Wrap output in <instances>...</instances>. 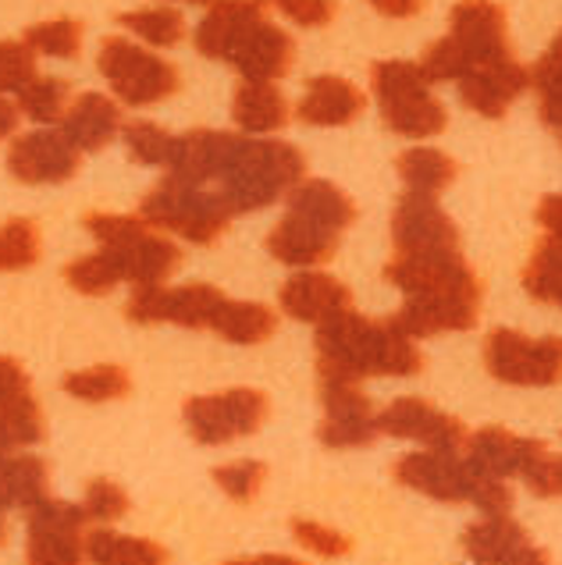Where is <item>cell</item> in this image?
<instances>
[{
    "mask_svg": "<svg viewBox=\"0 0 562 565\" xmlns=\"http://www.w3.org/2000/svg\"><path fill=\"white\" fill-rule=\"evenodd\" d=\"M399 292H406V306L389 324L403 331L413 342L442 331H470L477 324L485 285L474 267L459 253H435V256H392L384 267Z\"/></svg>",
    "mask_w": 562,
    "mask_h": 565,
    "instance_id": "cell-1",
    "label": "cell"
},
{
    "mask_svg": "<svg viewBox=\"0 0 562 565\" xmlns=\"http://www.w3.org/2000/svg\"><path fill=\"white\" fill-rule=\"evenodd\" d=\"M424 370L421 345L395 331L389 320H367L342 310L317 324V377L349 381L363 377H413Z\"/></svg>",
    "mask_w": 562,
    "mask_h": 565,
    "instance_id": "cell-2",
    "label": "cell"
},
{
    "mask_svg": "<svg viewBox=\"0 0 562 565\" xmlns=\"http://www.w3.org/2000/svg\"><path fill=\"white\" fill-rule=\"evenodd\" d=\"M303 171H307V157H303L293 142L243 139V147H238L229 171L221 174L214 192L229 203L232 217L253 214V210L271 206L296 182H303Z\"/></svg>",
    "mask_w": 562,
    "mask_h": 565,
    "instance_id": "cell-3",
    "label": "cell"
},
{
    "mask_svg": "<svg viewBox=\"0 0 562 565\" xmlns=\"http://www.w3.org/2000/svg\"><path fill=\"white\" fill-rule=\"evenodd\" d=\"M89 235L100 249L115 256L121 281L132 285H165L182 267V249L168 235L150 228L142 217L128 214H86Z\"/></svg>",
    "mask_w": 562,
    "mask_h": 565,
    "instance_id": "cell-4",
    "label": "cell"
},
{
    "mask_svg": "<svg viewBox=\"0 0 562 565\" xmlns=\"http://www.w3.org/2000/svg\"><path fill=\"white\" fill-rule=\"evenodd\" d=\"M381 118L403 139H435L445 132L448 115L431 93V78L413 61H378L371 68Z\"/></svg>",
    "mask_w": 562,
    "mask_h": 565,
    "instance_id": "cell-5",
    "label": "cell"
},
{
    "mask_svg": "<svg viewBox=\"0 0 562 565\" xmlns=\"http://www.w3.org/2000/svg\"><path fill=\"white\" fill-rule=\"evenodd\" d=\"M142 221L157 232H174L192 246H214L232 221V210L214 189L189 185L179 179L157 182L139 206Z\"/></svg>",
    "mask_w": 562,
    "mask_h": 565,
    "instance_id": "cell-6",
    "label": "cell"
},
{
    "mask_svg": "<svg viewBox=\"0 0 562 565\" xmlns=\"http://www.w3.org/2000/svg\"><path fill=\"white\" fill-rule=\"evenodd\" d=\"M96 68L128 107H153L179 93V68L125 36H107L100 43Z\"/></svg>",
    "mask_w": 562,
    "mask_h": 565,
    "instance_id": "cell-7",
    "label": "cell"
},
{
    "mask_svg": "<svg viewBox=\"0 0 562 565\" xmlns=\"http://www.w3.org/2000/svg\"><path fill=\"white\" fill-rule=\"evenodd\" d=\"M271 402L256 387H232L221 395H197L185 402V427L200 445H229L238 438H250L264 427Z\"/></svg>",
    "mask_w": 562,
    "mask_h": 565,
    "instance_id": "cell-8",
    "label": "cell"
},
{
    "mask_svg": "<svg viewBox=\"0 0 562 565\" xmlns=\"http://www.w3.org/2000/svg\"><path fill=\"white\" fill-rule=\"evenodd\" d=\"M485 363L502 384L549 387L559 381L562 345L559 338H527L512 328H495L485 342Z\"/></svg>",
    "mask_w": 562,
    "mask_h": 565,
    "instance_id": "cell-9",
    "label": "cell"
},
{
    "mask_svg": "<svg viewBox=\"0 0 562 565\" xmlns=\"http://www.w3.org/2000/svg\"><path fill=\"white\" fill-rule=\"evenodd\" d=\"M224 296L218 285H136L125 313L132 324H179V328H211L218 310L224 306Z\"/></svg>",
    "mask_w": 562,
    "mask_h": 565,
    "instance_id": "cell-10",
    "label": "cell"
},
{
    "mask_svg": "<svg viewBox=\"0 0 562 565\" xmlns=\"http://www.w3.org/2000/svg\"><path fill=\"white\" fill-rule=\"evenodd\" d=\"M83 526H86L83 505L57 502V498H43V502L29 505V541H25L29 565H83L86 562Z\"/></svg>",
    "mask_w": 562,
    "mask_h": 565,
    "instance_id": "cell-11",
    "label": "cell"
},
{
    "mask_svg": "<svg viewBox=\"0 0 562 565\" xmlns=\"http://www.w3.org/2000/svg\"><path fill=\"white\" fill-rule=\"evenodd\" d=\"M448 25H453L448 40H453L463 54V75L517 57V51H512V43H509L506 11L495 4V0H459L453 14H448Z\"/></svg>",
    "mask_w": 562,
    "mask_h": 565,
    "instance_id": "cell-12",
    "label": "cell"
},
{
    "mask_svg": "<svg viewBox=\"0 0 562 565\" xmlns=\"http://www.w3.org/2000/svg\"><path fill=\"white\" fill-rule=\"evenodd\" d=\"M392 242L399 256L459 253V228L431 196L406 192L392 214Z\"/></svg>",
    "mask_w": 562,
    "mask_h": 565,
    "instance_id": "cell-13",
    "label": "cell"
},
{
    "mask_svg": "<svg viewBox=\"0 0 562 565\" xmlns=\"http://www.w3.org/2000/svg\"><path fill=\"white\" fill-rule=\"evenodd\" d=\"M395 480L410 491H421L427 498L445 505L456 502H470V488H474V470L467 459H459V451H445V448H424V451H410L395 466H392Z\"/></svg>",
    "mask_w": 562,
    "mask_h": 565,
    "instance_id": "cell-14",
    "label": "cell"
},
{
    "mask_svg": "<svg viewBox=\"0 0 562 565\" xmlns=\"http://www.w3.org/2000/svg\"><path fill=\"white\" fill-rule=\"evenodd\" d=\"M78 164L83 153L64 139V132H51V128L19 136L8 150V171L25 185H61L78 171Z\"/></svg>",
    "mask_w": 562,
    "mask_h": 565,
    "instance_id": "cell-15",
    "label": "cell"
},
{
    "mask_svg": "<svg viewBox=\"0 0 562 565\" xmlns=\"http://www.w3.org/2000/svg\"><path fill=\"white\" fill-rule=\"evenodd\" d=\"M378 434L421 441L427 448H445V451H459L463 441H467V427H463L456 416L435 409L431 402L416 395L395 398L392 406L378 416Z\"/></svg>",
    "mask_w": 562,
    "mask_h": 565,
    "instance_id": "cell-16",
    "label": "cell"
},
{
    "mask_svg": "<svg viewBox=\"0 0 562 565\" xmlns=\"http://www.w3.org/2000/svg\"><path fill=\"white\" fill-rule=\"evenodd\" d=\"M243 139L246 136L218 132V128H192V132L179 136V142H174V157L168 164L171 179L214 189L235 160L238 147H243Z\"/></svg>",
    "mask_w": 562,
    "mask_h": 565,
    "instance_id": "cell-17",
    "label": "cell"
},
{
    "mask_svg": "<svg viewBox=\"0 0 562 565\" xmlns=\"http://www.w3.org/2000/svg\"><path fill=\"white\" fill-rule=\"evenodd\" d=\"M463 448H467V466L474 473L499 477V480L523 477L527 466L549 451L541 441L520 438V434H512L506 427H480L477 434H467Z\"/></svg>",
    "mask_w": 562,
    "mask_h": 565,
    "instance_id": "cell-18",
    "label": "cell"
},
{
    "mask_svg": "<svg viewBox=\"0 0 562 565\" xmlns=\"http://www.w3.org/2000/svg\"><path fill=\"white\" fill-rule=\"evenodd\" d=\"M293 57H296L293 36L271 22L253 25L229 54L235 72L243 75L246 83H278V78H285L288 68H293Z\"/></svg>",
    "mask_w": 562,
    "mask_h": 565,
    "instance_id": "cell-19",
    "label": "cell"
},
{
    "mask_svg": "<svg viewBox=\"0 0 562 565\" xmlns=\"http://www.w3.org/2000/svg\"><path fill=\"white\" fill-rule=\"evenodd\" d=\"M339 242H342V232L325 228V224H317L310 217H299L288 210V214L275 224V232H271L267 249L282 264L320 267L339 253Z\"/></svg>",
    "mask_w": 562,
    "mask_h": 565,
    "instance_id": "cell-20",
    "label": "cell"
},
{
    "mask_svg": "<svg viewBox=\"0 0 562 565\" xmlns=\"http://www.w3.org/2000/svg\"><path fill=\"white\" fill-rule=\"evenodd\" d=\"M267 0H214L206 19L197 25V51L203 57L229 61L235 43L246 36L253 25L267 19Z\"/></svg>",
    "mask_w": 562,
    "mask_h": 565,
    "instance_id": "cell-21",
    "label": "cell"
},
{
    "mask_svg": "<svg viewBox=\"0 0 562 565\" xmlns=\"http://www.w3.org/2000/svg\"><path fill=\"white\" fill-rule=\"evenodd\" d=\"M527 68L517 61H499V64H488V68H477L470 75L459 78V96L463 104H467L470 110H477V115L485 118H502L506 110L517 104V96L527 89Z\"/></svg>",
    "mask_w": 562,
    "mask_h": 565,
    "instance_id": "cell-22",
    "label": "cell"
},
{
    "mask_svg": "<svg viewBox=\"0 0 562 565\" xmlns=\"http://www.w3.org/2000/svg\"><path fill=\"white\" fill-rule=\"evenodd\" d=\"M282 310L296 320H307V324H320L342 310H352V292L331 274L320 270H303L296 278H288L282 285Z\"/></svg>",
    "mask_w": 562,
    "mask_h": 565,
    "instance_id": "cell-23",
    "label": "cell"
},
{
    "mask_svg": "<svg viewBox=\"0 0 562 565\" xmlns=\"http://www.w3.org/2000/svg\"><path fill=\"white\" fill-rule=\"evenodd\" d=\"M118 128H121L118 104L104 93H83L68 110H64L61 132L78 153H96L118 136Z\"/></svg>",
    "mask_w": 562,
    "mask_h": 565,
    "instance_id": "cell-24",
    "label": "cell"
},
{
    "mask_svg": "<svg viewBox=\"0 0 562 565\" xmlns=\"http://www.w3.org/2000/svg\"><path fill=\"white\" fill-rule=\"evenodd\" d=\"M367 96L339 75H320L307 86V96L299 100L296 115L307 125L320 128H335V125H349L363 115Z\"/></svg>",
    "mask_w": 562,
    "mask_h": 565,
    "instance_id": "cell-25",
    "label": "cell"
},
{
    "mask_svg": "<svg viewBox=\"0 0 562 565\" xmlns=\"http://www.w3.org/2000/svg\"><path fill=\"white\" fill-rule=\"evenodd\" d=\"M288 210L299 217L325 224V228H335V232H346L349 224L357 221V203H352L339 185L325 182V179L296 182L288 189Z\"/></svg>",
    "mask_w": 562,
    "mask_h": 565,
    "instance_id": "cell-26",
    "label": "cell"
},
{
    "mask_svg": "<svg viewBox=\"0 0 562 565\" xmlns=\"http://www.w3.org/2000/svg\"><path fill=\"white\" fill-rule=\"evenodd\" d=\"M232 118L246 136H267L285 128L293 110H288L285 93L275 83H246L238 86L232 100Z\"/></svg>",
    "mask_w": 562,
    "mask_h": 565,
    "instance_id": "cell-27",
    "label": "cell"
},
{
    "mask_svg": "<svg viewBox=\"0 0 562 565\" xmlns=\"http://www.w3.org/2000/svg\"><path fill=\"white\" fill-rule=\"evenodd\" d=\"M527 541H531L527 537V530L512 520L509 512L506 515H485V520L470 523L467 534H463V547H467V555L477 565H506Z\"/></svg>",
    "mask_w": 562,
    "mask_h": 565,
    "instance_id": "cell-28",
    "label": "cell"
},
{
    "mask_svg": "<svg viewBox=\"0 0 562 565\" xmlns=\"http://www.w3.org/2000/svg\"><path fill=\"white\" fill-rule=\"evenodd\" d=\"M399 179L406 182V189L413 196H431L435 200L438 192H445L456 182L459 164L448 153L435 150V147H413L399 157Z\"/></svg>",
    "mask_w": 562,
    "mask_h": 565,
    "instance_id": "cell-29",
    "label": "cell"
},
{
    "mask_svg": "<svg viewBox=\"0 0 562 565\" xmlns=\"http://www.w3.org/2000/svg\"><path fill=\"white\" fill-rule=\"evenodd\" d=\"M211 331H218L224 342L256 345V342H267V338L278 331V313H271L267 306H261V302L224 299Z\"/></svg>",
    "mask_w": 562,
    "mask_h": 565,
    "instance_id": "cell-30",
    "label": "cell"
},
{
    "mask_svg": "<svg viewBox=\"0 0 562 565\" xmlns=\"http://www.w3.org/2000/svg\"><path fill=\"white\" fill-rule=\"evenodd\" d=\"M86 558L93 565H168V552L147 537H121L110 530H93L83 537Z\"/></svg>",
    "mask_w": 562,
    "mask_h": 565,
    "instance_id": "cell-31",
    "label": "cell"
},
{
    "mask_svg": "<svg viewBox=\"0 0 562 565\" xmlns=\"http://www.w3.org/2000/svg\"><path fill=\"white\" fill-rule=\"evenodd\" d=\"M0 498L4 509L36 505L46 498V462L36 456H4L0 459Z\"/></svg>",
    "mask_w": 562,
    "mask_h": 565,
    "instance_id": "cell-32",
    "label": "cell"
},
{
    "mask_svg": "<svg viewBox=\"0 0 562 565\" xmlns=\"http://www.w3.org/2000/svg\"><path fill=\"white\" fill-rule=\"evenodd\" d=\"M523 288L538 302H559L562 299V249L559 235H544L523 270Z\"/></svg>",
    "mask_w": 562,
    "mask_h": 565,
    "instance_id": "cell-33",
    "label": "cell"
},
{
    "mask_svg": "<svg viewBox=\"0 0 562 565\" xmlns=\"http://www.w3.org/2000/svg\"><path fill=\"white\" fill-rule=\"evenodd\" d=\"M64 392L72 398H83V402H110V398H125L132 392V377H128L125 366L100 363L89 370H75V374L64 377Z\"/></svg>",
    "mask_w": 562,
    "mask_h": 565,
    "instance_id": "cell-34",
    "label": "cell"
},
{
    "mask_svg": "<svg viewBox=\"0 0 562 565\" xmlns=\"http://www.w3.org/2000/svg\"><path fill=\"white\" fill-rule=\"evenodd\" d=\"M64 281L83 296H107L121 285V270L107 249H96V253L78 256V260L64 267Z\"/></svg>",
    "mask_w": 562,
    "mask_h": 565,
    "instance_id": "cell-35",
    "label": "cell"
},
{
    "mask_svg": "<svg viewBox=\"0 0 562 565\" xmlns=\"http://www.w3.org/2000/svg\"><path fill=\"white\" fill-rule=\"evenodd\" d=\"M121 29L136 32L139 40H147L150 46H160V51H168V46L182 43V32H185V22L182 14L174 8H142V11H125L118 19Z\"/></svg>",
    "mask_w": 562,
    "mask_h": 565,
    "instance_id": "cell-36",
    "label": "cell"
},
{
    "mask_svg": "<svg viewBox=\"0 0 562 565\" xmlns=\"http://www.w3.org/2000/svg\"><path fill=\"white\" fill-rule=\"evenodd\" d=\"M174 139L168 128H160L153 121H128L125 125V150L136 164H147V168H168L171 157H174Z\"/></svg>",
    "mask_w": 562,
    "mask_h": 565,
    "instance_id": "cell-37",
    "label": "cell"
},
{
    "mask_svg": "<svg viewBox=\"0 0 562 565\" xmlns=\"http://www.w3.org/2000/svg\"><path fill=\"white\" fill-rule=\"evenodd\" d=\"M68 83L64 78H43L36 75L32 83L19 93V115L40 121V125H51V121H61L64 118V104H68Z\"/></svg>",
    "mask_w": 562,
    "mask_h": 565,
    "instance_id": "cell-38",
    "label": "cell"
},
{
    "mask_svg": "<svg viewBox=\"0 0 562 565\" xmlns=\"http://www.w3.org/2000/svg\"><path fill=\"white\" fill-rule=\"evenodd\" d=\"M36 54L46 57H64L72 61L83 51V22L78 19H51V22H36L32 29H25L22 36Z\"/></svg>",
    "mask_w": 562,
    "mask_h": 565,
    "instance_id": "cell-39",
    "label": "cell"
},
{
    "mask_svg": "<svg viewBox=\"0 0 562 565\" xmlns=\"http://www.w3.org/2000/svg\"><path fill=\"white\" fill-rule=\"evenodd\" d=\"M40 260V224L11 217L0 228V270H25Z\"/></svg>",
    "mask_w": 562,
    "mask_h": 565,
    "instance_id": "cell-40",
    "label": "cell"
},
{
    "mask_svg": "<svg viewBox=\"0 0 562 565\" xmlns=\"http://www.w3.org/2000/svg\"><path fill=\"white\" fill-rule=\"evenodd\" d=\"M267 466L256 459H243V462H224L214 470V483L238 505H250L264 488Z\"/></svg>",
    "mask_w": 562,
    "mask_h": 565,
    "instance_id": "cell-41",
    "label": "cell"
},
{
    "mask_svg": "<svg viewBox=\"0 0 562 565\" xmlns=\"http://www.w3.org/2000/svg\"><path fill=\"white\" fill-rule=\"evenodd\" d=\"M36 78V51L25 40H0V93H22Z\"/></svg>",
    "mask_w": 562,
    "mask_h": 565,
    "instance_id": "cell-42",
    "label": "cell"
},
{
    "mask_svg": "<svg viewBox=\"0 0 562 565\" xmlns=\"http://www.w3.org/2000/svg\"><path fill=\"white\" fill-rule=\"evenodd\" d=\"M559 68H562V43L555 40L549 46V54L538 61L534 68V86H538V96H541V118L549 121L552 132H559V110H562V100H559Z\"/></svg>",
    "mask_w": 562,
    "mask_h": 565,
    "instance_id": "cell-43",
    "label": "cell"
},
{
    "mask_svg": "<svg viewBox=\"0 0 562 565\" xmlns=\"http://www.w3.org/2000/svg\"><path fill=\"white\" fill-rule=\"evenodd\" d=\"M317 438L328 448H363L378 438V416H352V419H328L317 427Z\"/></svg>",
    "mask_w": 562,
    "mask_h": 565,
    "instance_id": "cell-44",
    "label": "cell"
},
{
    "mask_svg": "<svg viewBox=\"0 0 562 565\" xmlns=\"http://www.w3.org/2000/svg\"><path fill=\"white\" fill-rule=\"evenodd\" d=\"M83 512L86 520H96V523H110V520H121L128 512V494L118 488L115 480L107 477H96L86 483V502H83Z\"/></svg>",
    "mask_w": 562,
    "mask_h": 565,
    "instance_id": "cell-45",
    "label": "cell"
},
{
    "mask_svg": "<svg viewBox=\"0 0 562 565\" xmlns=\"http://www.w3.org/2000/svg\"><path fill=\"white\" fill-rule=\"evenodd\" d=\"M293 537L307 547V552L320 555V558H342L352 552V541L342 534V530H331L325 523H314V520H296L293 523Z\"/></svg>",
    "mask_w": 562,
    "mask_h": 565,
    "instance_id": "cell-46",
    "label": "cell"
},
{
    "mask_svg": "<svg viewBox=\"0 0 562 565\" xmlns=\"http://www.w3.org/2000/svg\"><path fill=\"white\" fill-rule=\"evenodd\" d=\"M267 4L278 8L288 22L307 25V29H325L335 22V14H339L335 0H267Z\"/></svg>",
    "mask_w": 562,
    "mask_h": 565,
    "instance_id": "cell-47",
    "label": "cell"
},
{
    "mask_svg": "<svg viewBox=\"0 0 562 565\" xmlns=\"http://www.w3.org/2000/svg\"><path fill=\"white\" fill-rule=\"evenodd\" d=\"M470 502L485 512V515H506L512 509V491L509 483L499 477H485L474 473V488H470Z\"/></svg>",
    "mask_w": 562,
    "mask_h": 565,
    "instance_id": "cell-48",
    "label": "cell"
},
{
    "mask_svg": "<svg viewBox=\"0 0 562 565\" xmlns=\"http://www.w3.org/2000/svg\"><path fill=\"white\" fill-rule=\"evenodd\" d=\"M527 488H531L538 498H555L562 491V466H559V456H552V451H544L541 459H534L531 466H527Z\"/></svg>",
    "mask_w": 562,
    "mask_h": 565,
    "instance_id": "cell-49",
    "label": "cell"
},
{
    "mask_svg": "<svg viewBox=\"0 0 562 565\" xmlns=\"http://www.w3.org/2000/svg\"><path fill=\"white\" fill-rule=\"evenodd\" d=\"M25 392H32V384H29V374L22 370V363L11 356H0V402L19 398Z\"/></svg>",
    "mask_w": 562,
    "mask_h": 565,
    "instance_id": "cell-50",
    "label": "cell"
},
{
    "mask_svg": "<svg viewBox=\"0 0 562 565\" xmlns=\"http://www.w3.org/2000/svg\"><path fill=\"white\" fill-rule=\"evenodd\" d=\"M371 8L384 19H413L424 11V0H371Z\"/></svg>",
    "mask_w": 562,
    "mask_h": 565,
    "instance_id": "cell-51",
    "label": "cell"
},
{
    "mask_svg": "<svg viewBox=\"0 0 562 565\" xmlns=\"http://www.w3.org/2000/svg\"><path fill=\"white\" fill-rule=\"evenodd\" d=\"M19 107H14L4 93H0V139H8V136H14V128H19Z\"/></svg>",
    "mask_w": 562,
    "mask_h": 565,
    "instance_id": "cell-52",
    "label": "cell"
},
{
    "mask_svg": "<svg viewBox=\"0 0 562 565\" xmlns=\"http://www.w3.org/2000/svg\"><path fill=\"white\" fill-rule=\"evenodd\" d=\"M506 565H552V562H549V555H544L538 544H531V541H527V544L520 547V552L512 555V558H509Z\"/></svg>",
    "mask_w": 562,
    "mask_h": 565,
    "instance_id": "cell-53",
    "label": "cell"
},
{
    "mask_svg": "<svg viewBox=\"0 0 562 565\" xmlns=\"http://www.w3.org/2000/svg\"><path fill=\"white\" fill-rule=\"evenodd\" d=\"M538 217H541L544 228H549V235H559V196H544Z\"/></svg>",
    "mask_w": 562,
    "mask_h": 565,
    "instance_id": "cell-54",
    "label": "cell"
},
{
    "mask_svg": "<svg viewBox=\"0 0 562 565\" xmlns=\"http://www.w3.org/2000/svg\"><path fill=\"white\" fill-rule=\"evenodd\" d=\"M224 565H307V562L288 558V555H256V558H235V562H224Z\"/></svg>",
    "mask_w": 562,
    "mask_h": 565,
    "instance_id": "cell-55",
    "label": "cell"
},
{
    "mask_svg": "<svg viewBox=\"0 0 562 565\" xmlns=\"http://www.w3.org/2000/svg\"><path fill=\"white\" fill-rule=\"evenodd\" d=\"M11 441H8V434H4V427H0V456H11Z\"/></svg>",
    "mask_w": 562,
    "mask_h": 565,
    "instance_id": "cell-56",
    "label": "cell"
},
{
    "mask_svg": "<svg viewBox=\"0 0 562 565\" xmlns=\"http://www.w3.org/2000/svg\"><path fill=\"white\" fill-rule=\"evenodd\" d=\"M4 537H8V523H4V512H0V544H4Z\"/></svg>",
    "mask_w": 562,
    "mask_h": 565,
    "instance_id": "cell-57",
    "label": "cell"
},
{
    "mask_svg": "<svg viewBox=\"0 0 562 565\" xmlns=\"http://www.w3.org/2000/svg\"><path fill=\"white\" fill-rule=\"evenodd\" d=\"M189 4H214V0H189Z\"/></svg>",
    "mask_w": 562,
    "mask_h": 565,
    "instance_id": "cell-58",
    "label": "cell"
},
{
    "mask_svg": "<svg viewBox=\"0 0 562 565\" xmlns=\"http://www.w3.org/2000/svg\"><path fill=\"white\" fill-rule=\"evenodd\" d=\"M0 459H4V456H0ZM0 512H4V498H0Z\"/></svg>",
    "mask_w": 562,
    "mask_h": 565,
    "instance_id": "cell-59",
    "label": "cell"
}]
</instances>
